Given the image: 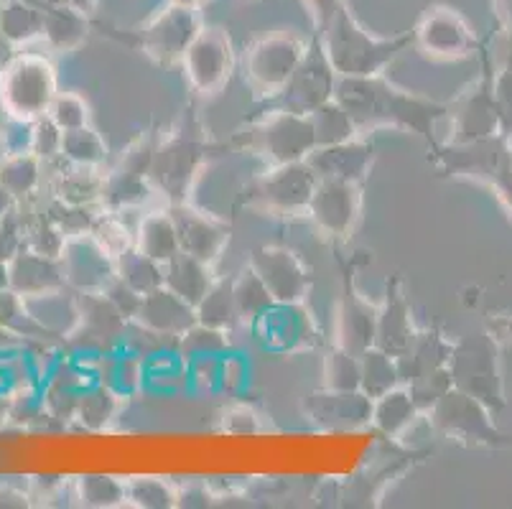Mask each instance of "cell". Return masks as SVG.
Segmentation results:
<instances>
[{
  "label": "cell",
  "mask_w": 512,
  "mask_h": 509,
  "mask_svg": "<svg viewBox=\"0 0 512 509\" xmlns=\"http://www.w3.org/2000/svg\"><path fill=\"white\" fill-rule=\"evenodd\" d=\"M0 97L11 118L34 123L44 118L57 97V72L44 56H11V62L0 67Z\"/></svg>",
  "instance_id": "obj_1"
},
{
  "label": "cell",
  "mask_w": 512,
  "mask_h": 509,
  "mask_svg": "<svg viewBox=\"0 0 512 509\" xmlns=\"http://www.w3.org/2000/svg\"><path fill=\"white\" fill-rule=\"evenodd\" d=\"M337 102L352 118L370 115V118L398 120L416 130L426 128V120L431 118V110L423 107L421 102L400 95L398 90L385 87L383 82L372 77H344V82L339 84Z\"/></svg>",
  "instance_id": "obj_2"
},
{
  "label": "cell",
  "mask_w": 512,
  "mask_h": 509,
  "mask_svg": "<svg viewBox=\"0 0 512 509\" xmlns=\"http://www.w3.org/2000/svg\"><path fill=\"white\" fill-rule=\"evenodd\" d=\"M59 263L67 286L79 293H102L115 278V258L92 237V232L67 237Z\"/></svg>",
  "instance_id": "obj_3"
},
{
  "label": "cell",
  "mask_w": 512,
  "mask_h": 509,
  "mask_svg": "<svg viewBox=\"0 0 512 509\" xmlns=\"http://www.w3.org/2000/svg\"><path fill=\"white\" fill-rule=\"evenodd\" d=\"M258 148L276 166L278 163L306 161L316 148L311 118L288 110L273 112L258 128Z\"/></svg>",
  "instance_id": "obj_4"
},
{
  "label": "cell",
  "mask_w": 512,
  "mask_h": 509,
  "mask_svg": "<svg viewBox=\"0 0 512 509\" xmlns=\"http://www.w3.org/2000/svg\"><path fill=\"white\" fill-rule=\"evenodd\" d=\"M301 62H304V51L296 41L291 39H265L245 59V69H248V79L255 90L263 95H281L293 79V74L299 72Z\"/></svg>",
  "instance_id": "obj_5"
},
{
  "label": "cell",
  "mask_w": 512,
  "mask_h": 509,
  "mask_svg": "<svg viewBox=\"0 0 512 509\" xmlns=\"http://www.w3.org/2000/svg\"><path fill=\"white\" fill-rule=\"evenodd\" d=\"M316 184H319V176L309 166V161L278 163L273 171H268L260 179L258 196L260 202L273 209V212H309V202L314 196Z\"/></svg>",
  "instance_id": "obj_6"
},
{
  "label": "cell",
  "mask_w": 512,
  "mask_h": 509,
  "mask_svg": "<svg viewBox=\"0 0 512 509\" xmlns=\"http://www.w3.org/2000/svg\"><path fill=\"white\" fill-rule=\"evenodd\" d=\"M250 268L258 273L273 301L283 306H299L309 291V273L293 252L283 247H260L250 258Z\"/></svg>",
  "instance_id": "obj_7"
},
{
  "label": "cell",
  "mask_w": 512,
  "mask_h": 509,
  "mask_svg": "<svg viewBox=\"0 0 512 509\" xmlns=\"http://www.w3.org/2000/svg\"><path fill=\"white\" fill-rule=\"evenodd\" d=\"M360 189L355 181L319 179L309 202V214L329 235H347L360 217Z\"/></svg>",
  "instance_id": "obj_8"
},
{
  "label": "cell",
  "mask_w": 512,
  "mask_h": 509,
  "mask_svg": "<svg viewBox=\"0 0 512 509\" xmlns=\"http://www.w3.org/2000/svg\"><path fill=\"white\" fill-rule=\"evenodd\" d=\"M186 77L202 95L222 90L232 74L230 41L220 34H202L184 54Z\"/></svg>",
  "instance_id": "obj_9"
},
{
  "label": "cell",
  "mask_w": 512,
  "mask_h": 509,
  "mask_svg": "<svg viewBox=\"0 0 512 509\" xmlns=\"http://www.w3.org/2000/svg\"><path fill=\"white\" fill-rule=\"evenodd\" d=\"M306 413L316 426L329 428V431H355L372 420V398H367L362 390L342 392L324 387L311 395Z\"/></svg>",
  "instance_id": "obj_10"
},
{
  "label": "cell",
  "mask_w": 512,
  "mask_h": 509,
  "mask_svg": "<svg viewBox=\"0 0 512 509\" xmlns=\"http://www.w3.org/2000/svg\"><path fill=\"white\" fill-rule=\"evenodd\" d=\"M171 217L176 222L181 250L209 265L220 258L227 245V232L222 230L220 224L209 219L204 212L186 207V204H176L171 209Z\"/></svg>",
  "instance_id": "obj_11"
},
{
  "label": "cell",
  "mask_w": 512,
  "mask_h": 509,
  "mask_svg": "<svg viewBox=\"0 0 512 509\" xmlns=\"http://www.w3.org/2000/svg\"><path fill=\"white\" fill-rule=\"evenodd\" d=\"M8 270H11V288L23 298L67 288L62 263L54 258H46V255H39V252L29 250V247H21L8 260Z\"/></svg>",
  "instance_id": "obj_12"
},
{
  "label": "cell",
  "mask_w": 512,
  "mask_h": 509,
  "mask_svg": "<svg viewBox=\"0 0 512 509\" xmlns=\"http://www.w3.org/2000/svg\"><path fill=\"white\" fill-rule=\"evenodd\" d=\"M309 166L314 168L319 179L360 181L367 174L372 161V148L360 140H344L337 146H321L309 153Z\"/></svg>",
  "instance_id": "obj_13"
},
{
  "label": "cell",
  "mask_w": 512,
  "mask_h": 509,
  "mask_svg": "<svg viewBox=\"0 0 512 509\" xmlns=\"http://www.w3.org/2000/svg\"><path fill=\"white\" fill-rule=\"evenodd\" d=\"M136 321L161 331V334L181 336L186 329L197 324V308L171 293L166 286H161L143 296Z\"/></svg>",
  "instance_id": "obj_14"
},
{
  "label": "cell",
  "mask_w": 512,
  "mask_h": 509,
  "mask_svg": "<svg viewBox=\"0 0 512 509\" xmlns=\"http://www.w3.org/2000/svg\"><path fill=\"white\" fill-rule=\"evenodd\" d=\"M334 67L329 62H301L299 72L293 74L286 90L281 92L288 112H299V115H309L319 105L332 100L334 90Z\"/></svg>",
  "instance_id": "obj_15"
},
{
  "label": "cell",
  "mask_w": 512,
  "mask_h": 509,
  "mask_svg": "<svg viewBox=\"0 0 512 509\" xmlns=\"http://www.w3.org/2000/svg\"><path fill=\"white\" fill-rule=\"evenodd\" d=\"M199 158H202V151H199L197 143H192V140H171L169 146L156 148L151 176L174 199H181L186 186H189V179L197 171Z\"/></svg>",
  "instance_id": "obj_16"
},
{
  "label": "cell",
  "mask_w": 512,
  "mask_h": 509,
  "mask_svg": "<svg viewBox=\"0 0 512 509\" xmlns=\"http://www.w3.org/2000/svg\"><path fill=\"white\" fill-rule=\"evenodd\" d=\"M26 301V308L29 314L34 316L36 324L44 326L49 334H54L57 339H64V336L72 334L79 324V301L77 296L67 293L64 288H57V291L39 293V296L23 298Z\"/></svg>",
  "instance_id": "obj_17"
},
{
  "label": "cell",
  "mask_w": 512,
  "mask_h": 509,
  "mask_svg": "<svg viewBox=\"0 0 512 509\" xmlns=\"http://www.w3.org/2000/svg\"><path fill=\"white\" fill-rule=\"evenodd\" d=\"M212 283L214 278L209 263L194 258L189 252L181 250L169 263H164V286L179 298H184L186 303H192L194 308H197V303L202 301Z\"/></svg>",
  "instance_id": "obj_18"
},
{
  "label": "cell",
  "mask_w": 512,
  "mask_h": 509,
  "mask_svg": "<svg viewBox=\"0 0 512 509\" xmlns=\"http://www.w3.org/2000/svg\"><path fill=\"white\" fill-rule=\"evenodd\" d=\"M136 247L156 263H169L174 255L181 252L179 232L171 212H151L138 222Z\"/></svg>",
  "instance_id": "obj_19"
},
{
  "label": "cell",
  "mask_w": 512,
  "mask_h": 509,
  "mask_svg": "<svg viewBox=\"0 0 512 509\" xmlns=\"http://www.w3.org/2000/svg\"><path fill=\"white\" fill-rule=\"evenodd\" d=\"M418 403L413 398L411 387H393L385 395L372 400V426L377 428L385 436H400L403 431L411 428V423L416 420Z\"/></svg>",
  "instance_id": "obj_20"
},
{
  "label": "cell",
  "mask_w": 512,
  "mask_h": 509,
  "mask_svg": "<svg viewBox=\"0 0 512 509\" xmlns=\"http://www.w3.org/2000/svg\"><path fill=\"white\" fill-rule=\"evenodd\" d=\"M377 339V314L367 303L357 301V298H347L342 306V316H339V347L347 352L357 354L367 352L375 347Z\"/></svg>",
  "instance_id": "obj_21"
},
{
  "label": "cell",
  "mask_w": 512,
  "mask_h": 509,
  "mask_svg": "<svg viewBox=\"0 0 512 509\" xmlns=\"http://www.w3.org/2000/svg\"><path fill=\"white\" fill-rule=\"evenodd\" d=\"M125 395H120L115 387L100 385V382H92L90 387L82 390L77 405V420L79 426L85 431H105L120 413V405H123Z\"/></svg>",
  "instance_id": "obj_22"
},
{
  "label": "cell",
  "mask_w": 512,
  "mask_h": 509,
  "mask_svg": "<svg viewBox=\"0 0 512 509\" xmlns=\"http://www.w3.org/2000/svg\"><path fill=\"white\" fill-rule=\"evenodd\" d=\"M400 385L398 357L380 347H370L360 354V390L367 398H380Z\"/></svg>",
  "instance_id": "obj_23"
},
{
  "label": "cell",
  "mask_w": 512,
  "mask_h": 509,
  "mask_svg": "<svg viewBox=\"0 0 512 509\" xmlns=\"http://www.w3.org/2000/svg\"><path fill=\"white\" fill-rule=\"evenodd\" d=\"M375 344L390 354H403L413 344V329H411V316H408L406 303L400 298L388 301L385 311L377 314V339Z\"/></svg>",
  "instance_id": "obj_24"
},
{
  "label": "cell",
  "mask_w": 512,
  "mask_h": 509,
  "mask_svg": "<svg viewBox=\"0 0 512 509\" xmlns=\"http://www.w3.org/2000/svg\"><path fill=\"white\" fill-rule=\"evenodd\" d=\"M0 184L11 191L13 199L39 194V189L44 186V161L34 153L8 156L0 166Z\"/></svg>",
  "instance_id": "obj_25"
},
{
  "label": "cell",
  "mask_w": 512,
  "mask_h": 509,
  "mask_svg": "<svg viewBox=\"0 0 512 509\" xmlns=\"http://www.w3.org/2000/svg\"><path fill=\"white\" fill-rule=\"evenodd\" d=\"M232 293H235L237 316H240V321H250V324L263 319L276 306L271 291L265 288V283L250 265L232 280Z\"/></svg>",
  "instance_id": "obj_26"
},
{
  "label": "cell",
  "mask_w": 512,
  "mask_h": 509,
  "mask_svg": "<svg viewBox=\"0 0 512 509\" xmlns=\"http://www.w3.org/2000/svg\"><path fill=\"white\" fill-rule=\"evenodd\" d=\"M115 275L143 296L164 286V265L143 255L136 245L115 258Z\"/></svg>",
  "instance_id": "obj_27"
},
{
  "label": "cell",
  "mask_w": 512,
  "mask_h": 509,
  "mask_svg": "<svg viewBox=\"0 0 512 509\" xmlns=\"http://www.w3.org/2000/svg\"><path fill=\"white\" fill-rule=\"evenodd\" d=\"M148 196H151V186H148L146 176H136L118 168L110 176H105L100 204L110 212H125V209H133L146 202Z\"/></svg>",
  "instance_id": "obj_28"
},
{
  "label": "cell",
  "mask_w": 512,
  "mask_h": 509,
  "mask_svg": "<svg viewBox=\"0 0 512 509\" xmlns=\"http://www.w3.org/2000/svg\"><path fill=\"white\" fill-rule=\"evenodd\" d=\"M309 118L314 125L316 148L337 146L344 140H352V135H355V118L337 100H329L311 110Z\"/></svg>",
  "instance_id": "obj_29"
},
{
  "label": "cell",
  "mask_w": 512,
  "mask_h": 509,
  "mask_svg": "<svg viewBox=\"0 0 512 509\" xmlns=\"http://www.w3.org/2000/svg\"><path fill=\"white\" fill-rule=\"evenodd\" d=\"M197 321L225 331H230L240 321L235 293H232V280H214L202 301L197 303Z\"/></svg>",
  "instance_id": "obj_30"
},
{
  "label": "cell",
  "mask_w": 512,
  "mask_h": 509,
  "mask_svg": "<svg viewBox=\"0 0 512 509\" xmlns=\"http://www.w3.org/2000/svg\"><path fill=\"white\" fill-rule=\"evenodd\" d=\"M255 326L265 329V339H271V344H278L283 349L301 342L306 331H309L306 316L299 314L296 306H283V303H276L263 319L255 321Z\"/></svg>",
  "instance_id": "obj_31"
},
{
  "label": "cell",
  "mask_w": 512,
  "mask_h": 509,
  "mask_svg": "<svg viewBox=\"0 0 512 509\" xmlns=\"http://www.w3.org/2000/svg\"><path fill=\"white\" fill-rule=\"evenodd\" d=\"M74 499L85 507H118L128 499L125 482L115 476L105 474H87L74 479Z\"/></svg>",
  "instance_id": "obj_32"
},
{
  "label": "cell",
  "mask_w": 512,
  "mask_h": 509,
  "mask_svg": "<svg viewBox=\"0 0 512 509\" xmlns=\"http://www.w3.org/2000/svg\"><path fill=\"white\" fill-rule=\"evenodd\" d=\"M227 349H230V339H227L225 329H214V326L197 321L192 329H186L179 336L176 352L184 362H192L199 357H222V354H227Z\"/></svg>",
  "instance_id": "obj_33"
},
{
  "label": "cell",
  "mask_w": 512,
  "mask_h": 509,
  "mask_svg": "<svg viewBox=\"0 0 512 509\" xmlns=\"http://www.w3.org/2000/svg\"><path fill=\"white\" fill-rule=\"evenodd\" d=\"M62 156L74 166H90L100 168L107 158L105 140L85 125V128L67 130L62 138Z\"/></svg>",
  "instance_id": "obj_34"
},
{
  "label": "cell",
  "mask_w": 512,
  "mask_h": 509,
  "mask_svg": "<svg viewBox=\"0 0 512 509\" xmlns=\"http://www.w3.org/2000/svg\"><path fill=\"white\" fill-rule=\"evenodd\" d=\"M125 492H128L125 502L143 509L176 507V494H179L171 484H166L164 479H156V476H136V479H130V482H125Z\"/></svg>",
  "instance_id": "obj_35"
},
{
  "label": "cell",
  "mask_w": 512,
  "mask_h": 509,
  "mask_svg": "<svg viewBox=\"0 0 512 509\" xmlns=\"http://www.w3.org/2000/svg\"><path fill=\"white\" fill-rule=\"evenodd\" d=\"M324 387L327 390H360V357L339 347L324 359Z\"/></svg>",
  "instance_id": "obj_36"
},
{
  "label": "cell",
  "mask_w": 512,
  "mask_h": 509,
  "mask_svg": "<svg viewBox=\"0 0 512 509\" xmlns=\"http://www.w3.org/2000/svg\"><path fill=\"white\" fill-rule=\"evenodd\" d=\"M92 237L105 247L113 258L136 245V232L128 230V224L118 217V212H102L92 227Z\"/></svg>",
  "instance_id": "obj_37"
},
{
  "label": "cell",
  "mask_w": 512,
  "mask_h": 509,
  "mask_svg": "<svg viewBox=\"0 0 512 509\" xmlns=\"http://www.w3.org/2000/svg\"><path fill=\"white\" fill-rule=\"evenodd\" d=\"M64 245H67V235H64L46 214H41V217L31 224V230L26 232V237H23V247H29V250L54 260L62 258Z\"/></svg>",
  "instance_id": "obj_38"
},
{
  "label": "cell",
  "mask_w": 512,
  "mask_h": 509,
  "mask_svg": "<svg viewBox=\"0 0 512 509\" xmlns=\"http://www.w3.org/2000/svg\"><path fill=\"white\" fill-rule=\"evenodd\" d=\"M46 115H49L64 133H67V130L85 128V125L90 123V107H87V102L82 100V97L74 95V92H57V97L51 100Z\"/></svg>",
  "instance_id": "obj_39"
},
{
  "label": "cell",
  "mask_w": 512,
  "mask_h": 509,
  "mask_svg": "<svg viewBox=\"0 0 512 509\" xmlns=\"http://www.w3.org/2000/svg\"><path fill=\"white\" fill-rule=\"evenodd\" d=\"M146 382H148L146 359L128 352V349L118 352V367H115V377H113L115 390H118L120 395H133V392L141 390Z\"/></svg>",
  "instance_id": "obj_40"
},
{
  "label": "cell",
  "mask_w": 512,
  "mask_h": 509,
  "mask_svg": "<svg viewBox=\"0 0 512 509\" xmlns=\"http://www.w3.org/2000/svg\"><path fill=\"white\" fill-rule=\"evenodd\" d=\"M62 138L64 130L49 115L34 120V156H39L41 161L62 156Z\"/></svg>",
  "instance_id": "obj_41"
},
{
  "label": "cell",
  "mask_w": 512,
  "mask_h": 509,
  "mask_svg": "<svg viewBox=\"0 0 512 509\" xmlns=\"http://www.w3.org/2000/svg\"><path fill=\"white\" fill-rule=\"evenodd\" d=\"M0 138H3L8 156L34 153V123L31 120L8 118L6 123L0 125Z\"/></svg>",
  "instance_id": "obj_42"
},
{
  "label": "cell",
  "mask_w": 512,
  "mask_h": 509,
  "mask_svg": "<svg viewBox=\"0 0 512 509\" xmlns=\"http://www.w3.org/2000/svg\"><path fill=\"white\" fill-rule=\"evenodd\" d=\"M220 359L222 357H199L186 362L189 367V387L197 392L220 390Z\"/></svg>",
  "instance_id": "obj_43"
},
{
  "label": "cell",
  "mask_w": 512,
  "mask_h": 509,
  "mask_svg": "<svg viewBox=\"0 0 512 509\" xmlns=\"http://www.w3.org/2000/svg\"><path fill=\"white\" fill-rule=\"evenodd\" d=\"M250 375V364L248 359L242 357V354H222L220 359V392H240L248 382Z\"/></svg>",
  "instance_id": "obj_44"
},
{
  "label": "cell",
  "mask_w": 512,
  "mask_h": 509,
  "mask_svg": "<svg viewBox=\"0 0 512 509\" xmlns=\"http://www.w3.org/2000/svg\"><path fill=\"white\" fill-rule=\"evenodd\" d=\"M102 293L115 303V308H118L125 319L128 321L136 319L138 308H141V301H143V293H138L136 288H130L125 280L118 278V275L107 283V288Z\"/></svg>",
  "instance_id": "obj_45"
},
{
  "label": "cell",
  "mask_w": 512,
  "mask_h": 509,
  "mask_svg": "<svg viewBox=\"0 0 512 509\" xmlns=\"http://www.w3.org/2000/svg\"><path fill=\"white\" fill-rule=\"evenodd\" d=\"M225 431L235 433V436H245V433L258 431V415L245 405H237L230 413H225Z\"/></svg>",
  "instance_id": "obj_46"
},
{
  "label": "cell",
  "mask_w": 512,
  "mask_h": 509,
  "mask_svg": "<svg viewBox=\"0 0 512 509\" xmlns=\"http://www.w3.org/2000/svg\"><path fill=\"white\" fill-rule=\"evenodd\" d=\"M21 247H23L21 235H18V232H13L11 227H8V224L0 219V260H3V263H8V260H11L13 255L21 250Z\"/></svg>",
  "instance_id": "obj_47"
},
{
  "label": "cell",
  "mask_w": 512,
  "mask_h": 509,
  "mask_svg": "<svg viewBox=\"0 0 512 509\" xmlns=\"http://www.w3.org/2000/svg\"><path fill=\"white\" fill-rule=\"evenodd\" d=\"M29 492H21L13 484H0V507L6 509H18V507H29Z\"/></svg>",
  "instance_id": "obj_48"
},
{
  "label": "cell",
  "mask_w": 512,
  "mask_h": 509,
  "mask_svg": "<svg viewBox=\"0 0 512 509\" xmlns=\"http://www.w3.org/2000/svg\"><path fill=\"white\" fill-rule=\"evenodd\" d=\"M176 504H186V507H207L209 494L199 492V489H186V492L176 494Z\"/></svg>",
  "instance_id": "obj_49"
},
{
  "label": "cell",
  "mask_w": 512,
  "mask_h": 509,
  "mask_svg": "<svg viewBox=\"0 0 512 509\" xmlns=\"http://www.w3.org/2000/svg\"><path fill=\"white\" fill-rule=\"evenodd\" d=\"M11 410H13V392L0 387V428L6 426V423H11Z\"/></svg>",
  "instance_id": "obj_50"
},
{
  "label": "cell",
  "mask_w": 512,
  "mask_h": 509,
  "mask_svg": "<svg viewBox=\"0 0 512 509\" xmlns=\"http://www.w3.org/2000/svg\"><path fill=\"white\" fill-rule=\"evenodd\" d=\"M13 204H16V199H13V196H11V191H8L6 186L0 184V219L6 217L8 212H11Z\"/></svg>",
  "instance_id": "obj_51"
},
{
  "label": "cell",
  "mask_w": 512,
  "mask_h": 509,
  "mask_svg": "<svg viewBox=\"0 0 512 509\" xmlns=\"http://www.w3.org/2000/svg\"><path fill=\"white\" fill-rule=\"evenodd\" d=\"M16 344H18V336L13 334V331H8V329H3V326H0V354L8 352V349H13Z\"/></svg>",
  "instance_id": "obj_52"
},
{
  "label": "cell",
  "mask_w": 512,
  "mask_h": 509,
  "mask_svg": "<svg viewBox=\"0 0 512 509\" xmlns=\"http://www.w3.org/2000/svg\"><path fill=\"white\" fill-rule=\"evenodd\" d=\"M11 56H13V44L3 36V31H0V67H3L6 62H11Z\"/></svg>",
  "instance_id": "obj_53"
},
{
  "label": "cell",
  "mask_w": 512,
  "mask_h": 509,
  "mask_svg": "<svg viewBox=\"0 0 512 509\" xmlns=\"http://www.w3.org/2000/svg\"><path fill=\"white\" fill-rule=\"evenodd\" d=\"M3 288H11V270H8V263L0 260V291Z\"/></svg>",
  "instance_id": "obj_54"
},
{
  "label": "cell",
  "mask_w": 512,
  "mask_h": 509,
  "mask_svg": "<svg viewBox=\"0 0 512 509\" xmlns=\"http://www.w3.org/2000/svg\"><path fill=\"white\" fill-rule=\"evenodd\" d=\"M8 118H11V115H8V112H6V105H3V97H0V125L6 123Z\"/></svg>",
  "instance_id": "obj_55"
},
{
  "label": "cell",
  "mask_w": 512,
  "mask_h": 509,
  "mask_svg": "<svg viewBox=\"0 0 512 509\" xmlns=\"http://www.w3.org/2000/svg\"><path fill=\"white\" fill-rule=\"evenodd\" d=\"M8 158V151H6V146H3V138H0V166H3V161H6Z\"/></svg>",
  "instance_id": "obj_56"
}]
</instances>
